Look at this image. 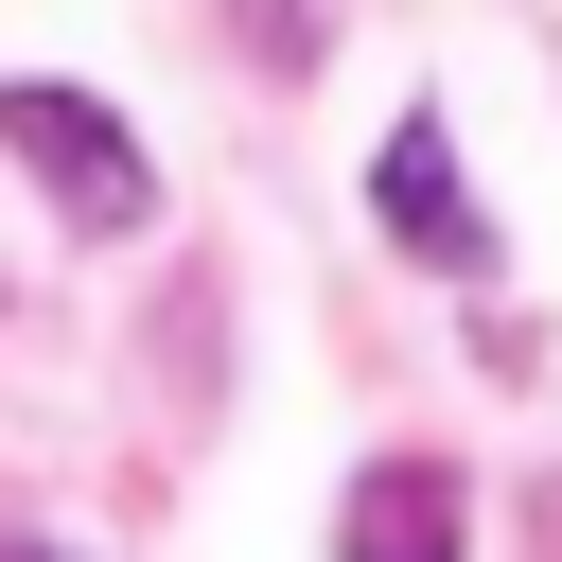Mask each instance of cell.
I'll list each match as a JSON object with an SVG mask.
<instances>
[{"instance_id":"cell-1","label":"cell","mask_w":562,"mask_h":562,"mask_svg":"<svg viewBox=\"0 0 562 562\" xmlns=\"http://www.w3.org/2000/svg\"><path fill=\"white\" fill-rule=\"evenodd\" d=\"M0 140H18V158L53 176V211H70V228H105V246L158 211V176H140L123 105H88V88H0Z\"/></svg>"},{"instance_id":"cell-2","label":"cell","mask_w":562,"mask_h":562,"mask_svg":"<svg viewBox=\"0 0 562 562\" xmlns=\"http://www.w3.org/2000/svg\"><path fill=\"white\" fill-rule=\"evenodd\" d=\"M369 211H386V228H404L439 281H474V263H492V228H474V193H457V140H439V123H386V158H369Z\"/></svg>"},{"instance_id":"cell-3","label":"cell","mask_w":562,"mask_h":562,"mask_svg":"<svg viewBox=\"0 0 562 562\" xmlns=\"http://www.w3.org/2000/svg\"><path fill=\"white\" fill-rule=\"evenodd\" d=\"M334 544H351V562H457V474H439V457H386V474H351Z\"/></svg>"},{"instance_id":"cell-4","label":"cell","mask_w":562,"mask_h":562,"mask_svg":"<svg viewBox=\"0 0 562 562\" xmlns=\"http://www.w3.org/2000/svg\"><path fill=\"white\" fill-rule=\"evenodd\" d=\"M0 562H70V544H35V527H0Z\"/></svg>"}]
</instances>
